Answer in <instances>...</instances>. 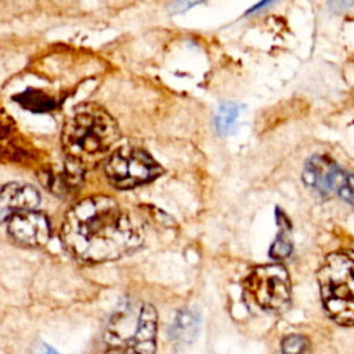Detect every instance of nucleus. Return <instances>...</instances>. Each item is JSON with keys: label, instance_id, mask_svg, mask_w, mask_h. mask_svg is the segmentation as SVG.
<instances>
[{"label": "nucleus", "instance_id": "423d86ee", "mask_svg": "<svg viewBox=\"0 0 354 354\" xmlns=\"http://www.w3.org/2000/svg\"><path fill=\"white\" fill-rule=\"evenodd\" d=\"M160 173V165L147 151L134 147L116 149L105 165V174L109 183L119 189H130L147 184Z\"/></svg>", "mask_w": 354, "mask_h": 354}, {"label": "nucleus", "instance_id": "f257e3e1", "mask_svg": "<svg viewBox=\"0 0 354 354\" xmlns=\"http://www.w3.org/2000/svg\"><path fill=\"white\" fill-rule=\"evenodd\" d=\"M61 241L73 257L104 263L134 252L142 242V232L115 199L97 195L79 201L68 210Z\"/></svg>", "mask_w": 354, "mask_h": 354}, {"label": "nucleus", "instance_id": "f3484780", "mask_svg": "<svg viewBox=\"0 0 354 354\" xmlns=\"http://www.w3.org/2000/svg\"><path fill=\"white\" fill-rule=\"evenodd\" d=\"M39 354H61V353L57 351L50 344H47L44 342H40V344H39Z\"/></svg>", "mask_w": 354, "mask_h": 354}, {"label": "nucleus", "instance_id": "2eb2a0df", "mask_svg": "<svg viewBox=\"0 0 354 354\" xmlns=\"http://www.w3.org/2000/svg\"><path fill=\"white\" fill-rule=\"evenodd\" d=\"M279 225H282V230L270 248V256L274 259H286L293 250V242L289 235L290 225L288 221H279Z\"/></svg>", "mask_w": 354, "mask_h": 354}, {"label": "nucleus", "instance_id": "4468645a", "mask_svg": "<svg viewBox=\"0 0 354 354\" xmlns=\"http://www.w3.org/2000/svg\"><path fill=\"white\" fill-rule=\"evenodd\" d=\"M332 192L337 194L343 201L354 206V173L339 167L333 178Z\"/></svg>", "mask_w": 354, "mask_h": 354}, {"label": "nucleus", "instance_id": "dca6fc26", "mask_svg": "<svg viewBox=\"0 0 354 354\" xmlns=\"http://www.w3.org/2000/svg\"><path fill=\"white\" fill-rule=\"evenodd\" d=\"M308 340L301 335H288L281 342V354H306Z\"/></svg>", "mask_w": 354, "mask_h": 354}, {"label": "nucleus", "instance_id": "20e7f679", "mask_svg": "<svg viewBox=\"0 0 354 354\" xmlns=\"http://www.w3.org/2000/svg\"><path fill=\"white\" fill-rule=\"evenodd\" d=\"M321 300L339 325L354 326V250L330 253L318 270Z\"/></svg>", "mask_w": 354, "mask_h": 354}, {"label": "nucleus", "instance_id": "9d476101", "mask_svg": "<svg viewBox=\"0 0 354 354\" xmlns=\"http://www.w3.org/2000/svg\"><path fill=\"white\" fill-rule=\"evenodd\" d=\"M339 167L340 166L329 156L314 155L304 165L301 174L303 183L319 195L328 196L332 194L333 178Z\"/></svg>", "mask_w": 354, "mask_h": 354}, {"label": "nucleus", "instance_id": "1a4fd4ad", "mask_svg": "<svg viewBox=\"0 0 354 354\" xmlns=\"http://www.w3.org/2000/svg\"><path fill=\"white\" fill-rule=\"evenodd\" d=\"M40 202L39 191L21 183H10L0 187V221H8L15 214L33 210Z\"/></svg>", "mask_w": 354, "mask_h": 354}, {"label": "nucleus", "instance_id": "f8f14e48", "mask_svg": "<svg viewBox=\"0 0 354 354\" xmlns=\"http://www.w3.org/2000/svg\"><path fill=\"white\" fill-rule=\"evenodd\" d=\"M14 100L25 109L30 112H48L57 106L53 97L39 88H26L24 93L14 97Z\"/></svg>", "mask_w": 354, "mask_h": 354}, {"label": "nucleus", "instance_id": "ddd939ff", "mask_svg": "<svg viewBox=\"0 0 354 354\" xmlns=\"http://www.w3.org/2000/svg\"><path fill=\"white\" fill-rule=\"evenodd\" d=\"M239 116V105L234 102H223L214 118V124L221 136H227L234 131L236 124V118Z\"/></svg>", "mask_w": 354, "mask_h": 354}, {"label": "nucleus", "instance_id": "39448f33", "mask_svg": "<svg viewBox=\"0 0 354 354\" xmlns=\"http://www.w3.org/2000/svg\"><path fill=\"white\" fill-rule=\"evenodd\" d=\"M245 293L261 310L277 311L290 300V278L282 264L254 267L243 282Z\"/></svg>", "mask_w": 354, "mask_h": 354}, {"label": "nucleus", "instance_id": "7ed1b4c3", "mask_svg": "<svg viewBox=\"0 0 354 354\" xmlns=\"http://www.w3.org/2000/svg\"><path fill=\"white\" fill-rule=\"evenodd\" d=\"M158 313L144 301H127L109 318L100 354H155Z\"/></svg>", "mask_w": 354, "mask_h": 354}, {"label": "nucleus", "instance_id": "9b49d317", "mask_svg": "<svg viewBox=\"0 0 354 354\" xmlns=\"http://www.w3.org/2000/svg\"><path fill=\"white\" fill-rule=\"evenodd\" d=\"M201 318L199 314L192 308H181L169 329L171 340L178 343H191L195 340L199 330Z\"/></svg>", "mask_w": 354, "mask_h": 354}, {"label": "nucleus", "instance_id": "0eeeda50", "mask_svg": "<svg viewBox=\"0 0 354 354\" xmlns=\"http://www.w3.org/2000/svg\"><path fill=\"white\" fill-rule=\"evenodd\" d=\"M8 235L12 241L28 248H40L50 239V223L46 214L28 210L8 220Z\"/></svg>", "mask_w": 354, "mask_h": 354}, {"label": "nucleus", "instance_id": "6e6552de", "mask_svg": "<svg viewBox=\"0 0 354 354\" xmlns=\"http://www.w3.org/2000/svg\"><path fill=\"white\" fill-rule=\"evenodd\" d=\"M36 159L35 147L18 133L14 120L4 112H0V160L28 163Z\"/></svg>", "mask_w": 354, "mask_h": 354}, {"label": "nucleus", "instance_id": "f03ea898", "mask_svg": "<svg viewBox=\"0 0 354 354\" xmlns=\"http://www.w3.org/2000/svg\"><path fill=\"white\" fill-rule=\"evenodd\" d=\"M115 119L97 104L79 105L62 127V147L66 160L86 170L97 163L119 140Z\"/></svg>", "mask_w": 354, "mask_h": 354}]
</instances>
